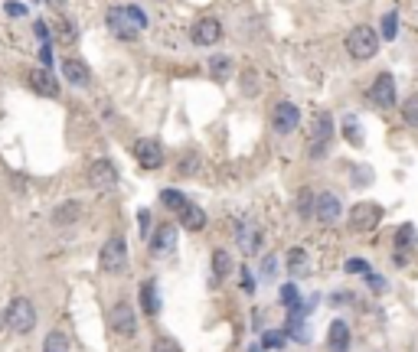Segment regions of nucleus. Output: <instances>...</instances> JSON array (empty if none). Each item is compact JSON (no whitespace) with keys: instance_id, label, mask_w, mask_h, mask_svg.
<instances>
[{"instance_id":"obj_1","label":"nucleus","mask_w":418,"mask_h":352,"mask_svg":"<svg viewBox=\"0 0 418 352\" xmlns=\"http://www.w3.org/2000/svg\"><path fill=\"white\" fill-rule=\"evenodd\" d=\"M147 27V13L137 7H112L108 10V29H112L118 39L124 43H134V39L144 33Z\"/></svg>"},{"instance_id":"obj_2","label":"nucleus","mask_w":418,"mask_h":352,"mask_svg":"<svg viewBox=\"0 0 418 352\" xmlns=\"http://www.w3.org/2000/svg\"><path fill=\"white\" fill-rule=\"evenodd\" d=\"M4 323L13 330V333H29L36 326V307L29 297H13L7 304V314H4Z\"/></svg>"},{"instance_id":"obj_3","label":"nucleus","mask_w":418,"mask_h":352,"mask_svg":"<svg viewBox=\"0 0 418 352\" xmlns=\"http://www.w3.org/2000/svg\"><path fill=\"white\" fill-rule=\"evenodd\" d=\"M379 49V33L372 27H353L350 36H346V52H350L356 62H366V59L376 56Z\"/></svg>"},{"instance_id":"obj_4","label":"nucleus","mask_w":418,"mask_h":352,"mask_svg":"<svg viewBox=\"0 0 418 352\" xmlns=\"http://www.w3.org/2000/svg\"><path fill=\"white\" fill-rule=\"evenodd\" d=\"M98 267H102L104 274H124L128 271V245H124V238H108L102 245V255H98Z\"/></svg>"},{"instance_id":"obj_5","label":"nucleus","mask_w":418,"mask_h":352,"mask_svg":"<svg viewBox=\"0 0 418 352\" xmlns=\"http://www.w3.org/2000/svg\"><path fill=\"white\" fill-rule=\"evenodd\" d=\"M382 216H386V212H382L379 202L366 199V202H356V206H353L346 222H350V232H372L382 222Z\"/></svg>"},{"instance_id":"obj_6","label":"nucleus","mask_w":418,"mask_h":352,"mask_svg":"<svg viewBox=\"0 0 418 352\" xmlns=\"http://www.w3.org/2000/svg\"><path fill=\"white\" fill-rule=\"evenodd\" d=\"M340 196L337 192H317V206H314V219L321 222V225H333V222H340Z\"/></svg>"},{"instance_id":"obj_7","label":"nucleus","mask_w":418,"mask_h":352,"mask_svg":"<svg viewBox=\"0 0 418 352\" xmlns=\"http://www.w3.org/2000/svg\"><path fill=\"white\" fill-rule=\"evenodd\" d=\"M333 134V118L330 115H317L311 121V157H323L327 143Z\"/></svg>"},{"instance_id":"obj_8","label":"nucleus","mask_w":418,"mask_h":352,"mask_svg":"<svg viewBox=\"0 0 418 352\" xmlns=\"http://www.w3.org/2000/svg\"><path fill=\"white\" fill-rule=\"evenodd\" d=\"M134 157H137V163H141L144 170H161V167H163V147H161V141H154V137H144V141H137V147H134Z\"/></svg>"},{"instance_id":"obj_9","label":"nucleus","mask_w":418,"mask_h":352,"mask_svg":"<svg viewBox=\"0 0 418 352\" xmlns=\"http://www.w3.org/2000/svg\"><path fill=\"white\" fill-rule=\"evenodd\" d=\"M112 326L118 336H134L137 333V314L131 310V304L128 300H118V304L112 307Z\"/></svg>"},{"instance_id":"obj_10","label":"nucleus","mask_w":418,"mask_h":352,"mask_svg":"<svg viewBox=\"0 0 418 352\" xmlns=\"http://www.w3.org/2000/svg\"><path fill=\"white\" fill-rule=\"evenodd\" d=\"M370 98L379 108H392V105H396V78H392L389 72L376 76V78H372V88H370Z\"/></svg>"},{"instance_id":"obj_11","label":"nucleus","mask_w":418,"mask_h":352,"mask_svg":"<svg viewBox=\"0 0 418 352\" xmlns=\"http://www.w3.org/2000/svg\"><path fill=\"white\" fill-rule=\"evenodd\" d=\"M236 241L238 248L245 251V255H258V248H262V232H258V225L252 219H242L236 225Z\"/></svg>"},{"instance_id":"obj_12","label":"nucleus","mask_w":418,"mask_h":352,"mask_svg":"<svg viewBox=\"0 0 418 352\" xmlns=\"http://www.w3.org/2000/svg\"><path fill=\"white\" fill-rule=\"evenodd\" d=\"M271 124H275L278 134H291L301 124V111H297L291 101H281V105H275V111H271Z\"/></svg>"},{"instance_id":"obj_13","label":"nucleus","mask_w":418,"mask_h":352,"mask_svg":"<svg viewBox=\"0 0 418 352\" xmlns=\"http://www.w3.org/2000/svg\"><path fill=\"white\" fill-rule=\"evenodd\" d=\"M88 183L98 186V190L114 186V183H118V170H114V163L112 160H95L92 167H88Z\"/></svg>"},{"instance_id":"obj_14","label":"nucleus","mask_w":418,"mask_h":352,"mask_svg":"<svg viewBox=\"0 0 418 352\" xmlns=\"http://www.w3.org/2000/svg\"><path fill=\"white\" fill-rule=\"evenodd\" d=\"M27 82H29V88L36 92V95H43V98H56L59 95V85H56V78L49 76V69H33L27 76Z\"/></svg>"},{"instance_id":"obj_15","label":"nucleus","mask_w":418,"mask_h":352,"mask_svg":"<svg viewBox=\"0 0 418 352\" xmlns=\"http://www.w3.org/2000/svg\"><path fill=\"white\" fill-rule=\"evenodd\" d=\"M219 36H222V27H219V20L213 17H203L196 27H193V43L196 46H213V43H219Z\"/></svg>"},{"instance_id":"obj_16","label":"nucleus","mask_w":418,"mask_h":352,"mask_svg":"<svg viewBox=\"0 0 418 352\" xmlns=\"http://www.w3.org/2000/svg\"><path fill=\"white\" fill-rule=\"evenodd\" d=\"M173 245H177V225H170V222L157 225L154 235H151V251L154 255H163V251H170Z\"/></svg>"},{"instance_id":"obj_17","label":"nucleus","mask_w":418,"mask_h":352,"mask_svg":"<svg viewBox=\"0 0 418 352\" xmlns=\"http://www.w3.org/2000/svg\"><path fill=\"white\" fill-rule=\"evenodd\" d=\"M79 219H82V206H79V202H62V206L53 209V225H56V229L76 225Z\"/></svg>"},{"instance_id":"obj_18","label":"nucleus","mask_w":418,"mask_h":352,"mask_svg":"<svg viewBox=\"0 0 418 352\" xmlns=\"http://www.w3.org/2000/svg\"><path fill=\"white\" fill-rule=\"evenodd\" d=\"M327 343H330V352H346L350 349V326L343 320H333L330 333H327Z\"/></svg>"},{"instance_id":"obj_19","label":"nucleus","mask_w":418,"mask_h":352,"mask_svg":"<svg viewBox=\"0 0 418 352\" xmlns=\"http://www.w3.org/2000/svg\"><path fill=\"white\" fill-rule=\"evenodd\" d=\"M62 72H66V82H72V85L86 88L88 82H92V72L86 69V62H79V59H66L62 62Z\"/></svg>"},{"instance_id":"obj_20","label":"nucleus","mask_w":418,"mask_h":352,"mask_svg":"<svg viewBox=\"0 0 418 352\" xmlns=\"http://www.w3.org/2000/svg\"><path fill=\"white\" fill-rule=\"evenodd\" d=\"M161 202H163V206H167V209L173 212V216H177V219H180L183 212H187V209H190V206H193V202L187 199V196H183L180 190H170V186H167V190L161 192Z\"/></svg>"},{"instance_id":"obj_21","label":"nucleus","mask_w":418,"mask_h":352,"mask_svg":"<svg viewBox=\"0 0 418 352\" xmlns=\"http://www.w3.org/2000/svg\"><path fill=\"white\" fill-rule=\"evenodd\" d=\"M141 310L147 316L161 314V297H157V284H154V281H144L141 284Z\"/></svg>"},{"instance_id":"obj_22","label":"nucleus","mask_w":418,"mask_h":352,"mask_svg":"<svg viewBox=\"0 0 418 352\" xmlns=\"http://www.w3.org/2000/svg\"><path fill=\"white\" fill-rule=\"evenodd\" d=\"M180 225L183 229H190V232H203L206 229V212H203L200 206H190V209L180 216Z\"/></svg>"},{"instance_id":"obj_23","label":"nucleus","mask_w":418,"mask_h":352,"mask_svg":"<svg viewBox=\"0 0 418 352\" xmlns=\"http://www.w3.org/2000/svg\"><path fill=\"white\" fill-rule=\"evenodd\" d=\"M288 274H295V277L307 274V251L304 248H291V251H288Z\"/></svg>"},{"instance_id":"obj_24","label":"nucleus","mask_w":418,"mask_h":352,"mask_svg":"<svg viewBox=\"0 0 418 352\" xmlns=\"http://www.w3.org/2000/svg\"><path fill=\"white\" fill-rule=\"evenodd\" d=\"M209 76L216 78V82H226L232 76V59L229 56H213L209 59Z\"/></svg>"},{"instance_id":"obj_25","label":"nucleus","mask_w":418,"mask_h":352,"mask_svg":"<svg viewBox=\"0 0 418 352\" xmlns=\"http://www.w3.org/2000/svg\"><path fill=\"white\" fill-rule=\"evenodd\" d=\"M213 274H216L219 281L232 274V255H229V251H222V248H216V251H213Z\"/></svg>"},{"instance_id":"obj_26","label":"nucleus","mask_w":418,"mask_h":352,"mask_svg":"<svg viewBox=\"0 0 418 352\" xmlns=\"http://www.w3.org/2000/svg\"><path fill=\"white\" fill-rule=\"evenodd\" d=\"M314 206H317V196H314V190H301L297 192V199H295V209L301 219H307V216H314Z\"/></svg>"},{"instance_id":"obj_27","label":"nucleus","mask_w":418,"mask_h":352,"mask_svg":"<svg viewBox=\"0 0 418 352\" xmlns=\"http://www.w3.org/2000/svg\"><path fill=\"white\" fill-rule=\"evenodd\" d=\"M415 245H418L415 225H399V232H396V248H399V251H412Z\"/></svg>"},{"instance_id":"obj_28","label":"nucleus","mask_w":418,"mask_h":352,"mask_svg":"<svg viewBox=\"0 0 418 352\" xmlns=\"http://www.w3.org/2000/svg\"><path fill=\"white\" fill-rule=\"evenodd\" d=\"M43 352H69V336L62 330H53L43 343Z\"/></svg>"},{"instance_id":"obj_29","label":"nucleus","mask_w":418,"mask_h":352,"mask_svg":"<svg viewBox=\"0 0 418 352\" xmlns=\"http://www.w3.org/2000/svg\"><path fill=\"white\" fill-rule=\"evenodd\" d=\"M343 134H346V141L356 143V147L363 143V127H360V121H356V118H346V121H343Z\"/></svg>"},{"instance_id":"obj_30","label":"nucleus","mask_w":418,"mask_h":352,"mask_svg":"<svg viewBox=\"0 0 418 352\" xmlns=\"http://www.w3.org/2000/svg\"><path fill=\"white\" fill-rule=\"evenodd\" d=\"M402 118H405L409 127H418V95L405 98V105H402Z\"/></svg>"},{"instance_id":"obj_31","label":"nucleus","mask_w":418,"mask_h":352,"mask_svg":"<svg viewBox=\"0 0 418 352\" xmlns=\"http://www.w3.org/2000/svg\"><path fill=\"white\" fill-rule=\"evenodd\" d=\"M281 304H285L288 310H297V304H301V294H297L295 284H285V287H281Z\"/></svg>"},{"instance_id":"obj_32","label":"nucleus","mask_w":418,"mask_h":352,"mask_svg":"<svg viewBox=\"0 0 418 352\" xmlns=\"http://www.w3.org/2000/svg\"><path fill=\"white\" fill-rule=\"evenodd\" d=\"M196 170H200V157H193V153H187V157L180 160V167H177L180 176H190V173H196Z\"/></svg>"},{"instance_id":"obj_33","label":"nucleus","mask_w":418,"mask_h":352,"mask_svg":"<svg viewBox=\"0 0 418 352\" xmlns=\"http://www.w3.org/2000/svg\"><path fill=\"white\" fill-rule=\"evenodd\" d=\"M262 349H285V333H265L262 336Z\"/></svg>"},{"instance_id":"obj_34","label":"nucleus","mask_w":418,"mask_h":352,"mask_svg":"<svg viewBox=\"0 0 418 352\" xmlns=\"http://www.w3.org/2000/svg\"><path fill=\"white\" fill-rule=\"evenodd\" d=\"M151 352H183L180 343L177 339H170V336H161V339H154V349Z\"/></svg>"},{"instance_id":"obj_35","label":"nucleus","mask_w":418,"mask_h":352,"mask_svg":"<svg viewBox=\"0 0 418 352\" xmlns=\"http://www.w3.org/2000/svg\"><path fill=\"white\" fill-rule=\"evenodd\" d=\"M396 27H399L396 13H386V20H382V39H396Z\"/></svg>"},{"instance_id":"obj_36","label":"nucleus","mask_w":418,"mask_h":352,"mask_svg":"<svg viewBox=\"0 0 418 352\" xmlns=\"http://www.w3.org/2000/svg\"><path fill=\"white\" fill-rule=\"evenodd\" d=\"M275 274H278V258L275 255H265V261H262V277H268V281H271Z\"/></svg>"},{"instance_id":"obj_37","label":"nucleus","mask_w":418,"mask_h":352,"mask_svg":"<svg viewBox=\"0 0 418 352\" xmlns=\"http://www.w3.org/2000/svg\"><path fill=\"white\" fill-rule=\"evenodd\" d=\"M346 271H350V274H370V265H366L363 258H350V261H346Z\"/></svg>"},{"instance_id":"obj_38","label":"nucleus","mask_w":418,"mask_h":352,"mask_svg":"<svg viewBox=\"0 0 418 352\" xmlns=\"http://www.w3.org/2000/svg\"><path fill=\"white\" fill-rule=\"evenodd\" d=\"M154 216H151V212H147V209H141V212H137V229H141V235H151V225H154Z\"/></svg>"},{"instance_id":"obj_39","label":"nucleus","mask_w":418,"mask_h":352,"mask_svg":"<svg viewBox=\"0 0 418 352\" xmlns=\"http://www.w3.org/2000/svg\"><path fill=\"white\" fill-rule=\"evenodd\" d=\"M372 180V173H370V167H360V170L353 173V183H356V186H366V183Z\"/></svg>"},{"instance_id":"obj_40","label":"nucleus","mask_w":418,"mask_h":352,"mask_svg":"<svg viewBox=\"0 0 418 352\" xmlns=\"http://www.w3.org/2000/svg\"><path fill=\"white\" fill-rule=\"evenodd\" d=\"M4 10H7V17H23V13H27V7H23V3H13V0H7Z\"/></svg>"},{"instance_id":"obj_41","label":"nucleus","mask_w":418,"mask_h":352,"mask_svg":"<svg viewBox=\"0 0 418 352\" xmlns=\"http://www.w3.org/2000/svg\"><path fill=\"white\" fill-rule=\"evenodd\" d=\"M59 33H62V39H66V43H72V39H76V29H72V23H59Z\"/></svg>"},{"instance_id":"obj_42","label":"nucleus","mask_w":418,"mask_h":352,"mask_svg":"<svg viewBox=\"0 0 418 352\" xmlns=\"http://www.w3.org/2000/svg\"><path fill=\"white\" fill-rule=\"evenodd\" d=\"M242 92H245V95H258V88H255V76H245V82H242Z\"/></svg>"},{"instance_id":"obj_43","label":"nucleus","mask_w":418,"mask_h":352,"mask_svg":"<svg viewBox=\"0 0 418 352\" xmlns=\"http://www.w3.org/2000/svg\"><path fill=\"white\" fill-rule=\"evenodd\" d=\"M242 290H245V294H252V290H255V277L248 274V271L242 274Z\"/></svg>"},{"instance_id":"obj_44","label":"nucleus","mask_w":418,"mask_h":352,"mask_svg":"<svg viewBox=\"0 0 418 352\" xmlns=\"http://www.w3.org/2000/svg\"><path fill=\"white\" fill-rule=\"evenodd\" d=\"M33 33H36L39 39H49V27H46V23H39V20L33 23Z\"/></svg>"},{"instance_id":"obj_45","label":"nucleus","mask_w":418,"mask_h":352,"mask_svg":"<svg viewBox=\"0 0 418 352\" xmlns=\"http://www.w3.org/2000/svg\"><path fill=\"white\" fill-rule=\"evenodd\" d=\"M46 3H49L53 10H62V7H66V0H46Z\"/></svg>"},{"instance_id":"obj_46","label":"nucleus","mask_w":418,"mask_h":352,"mask_svg":"<svg viewBox=\"0 0 418 352\" xmlns=\"http://www.w3.org/2000/svg\"><path fill=\"white\" fill-rule=\"evenodd\" d=\"M0 323H4V316H0Z\"/></svg>"},{"instance_id":"obj_47","label":"nucleus","mask_w":418,"mask_h":352,"mask_svg":"<svg viewBox=\"0 0 418 352\" xmlns=\"http://www.w3.org/2000/svg\"><path fill=\"white\" fill-rule=\"evenodd\" d=\"M252 352H258V349H252Z\"/></svg>"}]
</instances>
